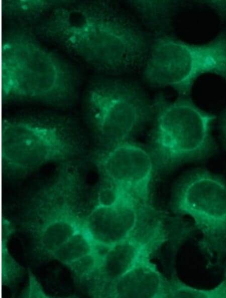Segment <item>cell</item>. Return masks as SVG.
I'll list each match as a JSON object with an SVG mask.
<instances>
[{"mask_svg":"<svg viewBox=\"0 0 226 298\" xmlns=\"http://www.w3.org/2000/svg\"><path fill=\"white\" fill-rule=\"evenodd\" d=\"M1 85L6 99L62 105L73 97L76 80L60 58L29 33L17 30L3 40Z\"/></svg>","mask_w":226,"mask_h":298,"instance_id":"7a4b0ae2","label":"cell"},{"mask_svg":"<svg viewBox=\"0 0 226 298\" xmlns=\"http://www.w3.org/2000/svg\"><path fill=\"white\" fill-rule=\"evenodd\" d=\"M144 241L132 235L108 248L98 268L105 281L112 284L147 254L152 240Z\"/></svg>","mask_w":226,"mask_h":298,"instance_id":"8fae6325","label":"cell"},{"mask_svg":"<svg viewBox=\"0 0 226 298\" xmlns=\"http://www.w3.org/2000/svg\"><path fill=\"white\" fill-rule=\"evenodd\" d=\"M81 228L73 218L60 216L42 229L40 234V244L46 252L52 254Z\"/></svg>","mask_w":226,"mask_h":298,"instance_id":"7c38bea8","label":"cell"},{"mask_svg":"<svg viewBox=\"0 0 226 298\" xmlns=\"http://www.w3.org/2000/svg\"><path fill=\"white\" fill-rule=\"evenodd\" d=\"M95 162L105 181L146 202L156 166L151 153L128 140L107 147Z\"/></svg>","mask_w":226,"mask_h":298,"instance_id":"ba28073f","label":"cell"},{"mask_svg":"<svg viewBox=\"0 0 226 298\" xmlns=\"http://www.w3.org/2000/svg\"><path fill=\"white\" fill-rule=\"evenodd\" d=\"M96 246L82 227L52 254L55 259L68 265L85 255L96 251Z\"/></svg>","mask_w":226,"mask_h":298,"instance_id":"4fadbf2b","label":"cell"},{"mask_svg":"<svg viewBox=\"0 0 226 298\" xmlns=\"http://www.w3.org/2000/svg\"><path fill=\"white\" fill-rule=\"evenodd\" d=\"M170 297H223L224 290L218 284L210 289H199L192 287L182 282L173 280L169 282Z\"/></svg>","mask_w":226,"mask_h":298,"instance_id":"2e32d148","label":"cell"},{"mask_svg":"<svg viewBox=\"0 0 226 298\" xmlns=\"http://www.w3.org/2000/svg\"><path fill=\"white\" fill-rule=\"evenodd\" d=\"M139 202L125 193L112 205L97 204L83 227L96 245L109 248L133 235L139 220Z\"/></svg>","mask_w":226,"mask_h":298,"instance_id":"9c48e42d","label":"cell"},{"mask_svg":"<svg viewBox=\"0 0 226 298\" xmlns=\"http://www.w3.org/2000/svg\"><path fill=\"white\" fill-rule=\"evenodd\" d=\"M221 125L223 137L226 142V110L222 117Z\"/></svg>","mask_w":226,"mask_h":298,"instance_id":"d6986e66","label":"cell"},{"mask_svg":"<svg viewBox=\"0 0 226 298\" xmlns=\"http://www.w3.org/2000/svg\"><path fill=\"white\" fill-rule=\"evenodd\" d=\"M132 3L146 22L156 26L166 22L174 7V2L167 1H138Z\"/></svg>","mask_w":226,"mask_h":298,"instance_id":"9a60e30c","label":"cell"},{"mask_svg":"<svg viewBox=\"0 0 226 298\" xmlns=\"http://www.w3.org/2000/svg\"><path fill=\"white\" fill-rule=\"evenodd\" d=\"M50 120H6L2 130V157L10 172L26 173L50 163L67 160L78 152L73 133Z\"/></svg>","mask_w":226,"mask_h":298,"instance_id":"5b68a950","label":"cell"},{"mask_svg":"<svg viewBox=\"0 0 226 298\" xmlns=\"http://www.w3.org/2000/svg\"><path fill=\"white\" fill-rule=\"evenodd\" d=\"M143 77L155 87H170L188 95L196 79L206 73L226 81V32L209 42L192 44L163 36L150 44Z\"/></svg>","mask_w":226,"mask_h":298,"instance_id":"3957f363","label":"cell"},{"mask_svg":"<svg viewBox=\"0 0 226 298\" xmlns=\"http://www.w3.org/2000/svg\"><path fill=\"white\" fill-rule=\"evenodd\" d=\"M101 258L97 250L76 260L68 266L76 277L82 278L98 268Z\"/></svg>","mask_w":226,"mask_h":298,"instance_id":"e0dca14e","label":"cell"},{"mask_svg":"<svg viewBox=\"0 0 226 298\" xmlns=\"http://www.w3.org/2000/svg\"><path fill=\"white\" fill-rule=\"evenodd\" d=\"M215 118L188 98L160 103L151 141L156 166L170 170L208 157L214 147L211 127Z\"/></svg>","mask_w":226,"mask_h":298,"instance_id":"277c9868","label":"cell"},{"mask_svg":"<svg viewBox=\"0 0 226 298\" xmlns=\"http://www.w3.org/2000/svg\"><path fill=\"white\" fill-rule=\"evenodd\" d=\"M67 1L41 24L42 35L93 67L126 73L143 66L150 44L137 25L105 3Z\"/></svg>","mask_w":226,"mask_h":298,"instance_id":"6da1fadb","label":"cell"},{"mask_svg":"<svg viewBox=\"0 0 226 298\" xmlns=\"http://www.w3.org/2000/svg\"><path fill=\"white\" fill-rule=\"evenodd\" d=\"M111 285L112 297H170L169 282L149 261L147 254Z\"/></svg>","mask_w":226,"mask_h":298,"instance_id":"30bf717a","label":"cell"},{"mask_svg":"<svg viewBox=\"0 0 226 298\" xmlns=\"http://www.w3.org/2000/svg\"><path fill=\"white\" fill-rule=\"evenodd\" d=\"M66 1H5L2 9L5 14L22 19L38 17L53 6H59Z\"/></svg>","mask_w":226,"mask_h":298,"instance_id":"5bb4252c","label":"cell"},{"mask_svg":"<svg viewBox=\"0 0 226 298\" xmlns=\"http://www.w3.org/2000/svg\"><path fill=\"white\" fill-rule=\"evenodd\" d=\"M176 210L190 216L202 235L200 246L217 260L226 254V184L217 176L199 170L180 185Z\"/></svg>","mask_w":226,"mask_h":298,"instance_id":"52a82bcc","label":"cell"},{"mask_svg":"<svg viewBox=\"0 0 226 298\" xmlns=\"http://www.w3.org/2000/svg\"><path fill=\"white\" fill-rule=\"evenodd\" d=\"M87 105L95 132L107 148L129 140L151 110L140 89L120 79L93 83L87 93Z\"/></svg>","mask_w":226,"mask_h":298,"instance_id":"8992f818","label":"cell"},{"mask_svg":"<svg viewBox=\"0 0 226 298\" xmlns=\"http://www.w3.org/2000/svg\"><path fill=\"white\" fill-rule=\"evenodd\" d=\"M29 293L30 294H33L32 297H34V294L37 293L38 294L39 297H46V295L43 292L40 285L39 284L38 282L32 275H30V292Z\"/></svg>","mask_w":226,"mask_h":298,"instance_id":"ac0fdd59","label":"cell"}]
</instances>
